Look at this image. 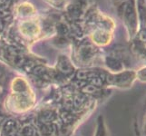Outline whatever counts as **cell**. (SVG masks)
<instances>
[{"label": "cell", "instance_id": "obj_1", "mask_svg": "<svg viewBox=\"0 0 146 136\" xmlns=\"http://www.w3.org/2000/svg\"><path fill=\"white\" fill-rule=\"evenodd\" d=\"M123 15L126 20L129 22L131 27L135 28V26H136V15H135V11L133 9V5H127V6H125V8L123 10Z\"/></svg>", "mask_w": 146, "mask_h": 136}, {"label": "cell", "instance_id": "obj_2", "mask_svg": "<svg viewBox=\"0 0 146 136\" xmlns=\"http://www.w3.org/2000/svg\"><path fill=\"white\" fill-rule=\"evenodd\" d=\"M139 75H140V78L142 80H146V68L141 70L139 73Z\"/></svg>", "mask_w": 146, "mask_h": 136}]
</instances>
